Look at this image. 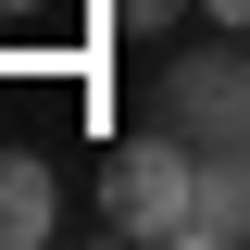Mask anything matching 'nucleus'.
Here are the masks:
<instances>
[{"instance_id":"nucleus-3","label":"nucleus","mask_w":250,"mask_h":250,"mask_svg":"<svg viewBox=\"0 0 250 250\" xmlns=\"http://www.w3.org/2000/svg\"><path fill=\"white\" fill-rule=\"evenodd\" d=\"M62 225V188H50V163L38 150H0V250H38Z\"/></svg>"},{"instance_id":"nucleus-5","label":"nucleus","mask_w":250,"mask_h":250,"mask_svg":"<svg viewBox=\"0 0 250 250\" xmlns=\"http://www.w3.org/2000/svg\"><path fill=\"white\" fill-rule=\"evenodd\" d=\"M200 0H113V25H138V38H163V25H188Z\"/></svg>"},{"instance_id":"nucleus-1","label":"nucleus","mask_w":250,"mask_h":250,"mask_svg":"<svg viewBox=\"0 0 250 250\" xmlns=\"http://www.w3.org/2000/svg\"><path fill=\"white\" fill-rule=\"evenodd\" d=\"M200 138L188 125H150V138H125L113 163H100V225L113 238H188V213H200Z\"/></svg>"},{"instance_id":"nucleus-4","label":"nucleus","mask_w":250,"mask_h":250,"mask_svg":"<svg viewBox=\"0 0 250 250\" xmlns=\"http://www.w3.org/2000/svg\"><path fill=\"white\" fill-rule=\"evenodd\" d=\"M200 250H238L250 238V163H200V213H188Z\"/></svg>"},{"instance_id":"nucleus-7","label":"nucleus","mask_w":250,"mask_h":250,"mask_svg":"<svg viewBox=\"0 0 250 250\" xmlns=\"http://www.w3.org/2000/svg\"><path fill=\"white\" fill-rule=\"evenodd\" d=\"M0 13H38V0H0Z\"/></svg>"},{"instance_id":"nucleus-6","label":"nucleus","mask_w":250,"mask_h":250,"mask_svg":"<svg viewBox=\"0 0 250 250\" xmlns=\"http://www.w3.org/2000/svg\"><path fill=\"white\" fill-rule=\"evenodd\" d=\"M200 13H213V25H238V38H250V0H200Z\"/></svg>"},{"instance_id":"nucleus-2","label":"nucleus","mask_w":250,"mask_h":250,"mask_svg":"<svg viewBox=\"0 0 250 250\" xmlns=\"http://www.w3.org/2000/svg\"><path fill=\"white\" fill-rule=\"evenodd\" d=\"M175 125H188V138H238V150H250V62H188V75H175Z\"/></svg>"}]
</instances>
